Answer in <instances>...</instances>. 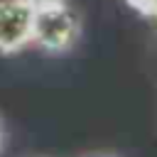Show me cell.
<instances>
[{
  "mask_svg": "<svg viewBox=\"0 0 157 157\" xmlns=\"http://www.w3.org/2000/svg\"><path fill=\"white\" fill-rule=\"evenodd\" d=\"M78 37H81V17L69 2L34 10L32 44H37L42 52L64 54L76 47Z\"/></svg>",
  "mask_w": 157,
  "mask_h": 157,
  "instance_id": "cell-1",
  "label": "cell"
},
{
  "mask_svg": "<svg viewBox=\"0 0 157 157\" xmlns=\"http://www.w3.org/2000/svg\"><path fill=\"white\" fill-rule=\"evenodd\" d=\"M34 10L22 0H0V54L10 56L32 44Z\"/></svg>",
  "mask_w": 157,
  "mask_h": 157,
  "instance_id": "cell-2",
  "label": "cell"
},
{
  "mask_svg": "<svg viewBox=\"0 0 157 157\" xmlns=\"http://www.w3.org/2000/svg\"><path fill=\"white\" fill-rule=\"evenodd\" d=\"M22 2H27L32 10H44V7H52V5H61L66 0H22Z\"/></svg>",
  "mask_w": 157,
  "mask_h": 157,
  "instance_id": "cell-3",
  "label": "cell"
},
{
  "mask_svg": "<svg viewBox=\"0 0 157 157\" xmlns=\"http://www.w3.org/2000/svg\"><path fill=\"white\" fill-rule=\"evenodd\" d=\"M2 142H5V130H2V123H0V150H2Z\"/></svg>",
  "mask_w": 157,
  "mask_h": 157,
  "instance_id": "cell-4",
  "label": "cell"
}]
</instances>
